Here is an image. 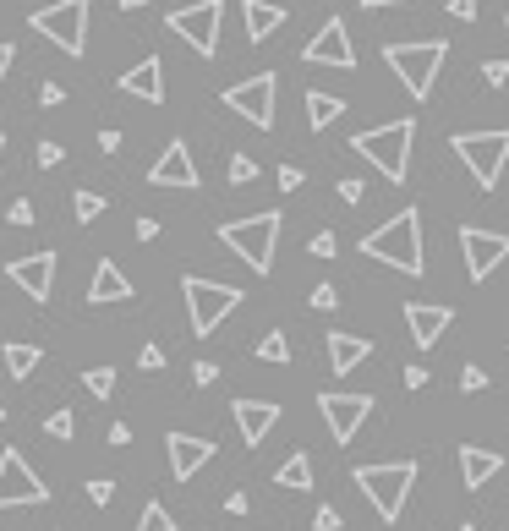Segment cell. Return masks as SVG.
Instances as JSON below:
<instances>
[{
  "label": "cell",
  "instance_id": "obj_34",
  "mask_svg": "<svg viewBox=\"0 0 509 531\" xmlns=\"http://www.w3.org/2000/svg\"><path fill=\"white\" fill-rule=\"evenodd\" d=\"M307 247H312V258H334V252H340V241H334V230H318Z\"/></svg>",
  "mask_w": 509,
  "mask_h": 531
},
{
  "label": "cell",
  "instance_id": "obj_46",
  "mask_svg": "<svg viewBox=\"0 0 509 531\" xmlns=\"http://www.w3.org/2000/svg\"><path fill=\"white\" fill-rule=\"evenodd\" d=\"M449 17L471 22V17H477V0H449Z\"/></svg>",
  "mask_w": 509,
  "mask_h": 531
},
{
  "label": "cell",
  "instance_id": "obj_45",
  "mask_svg": "<svg viewBox=\"0 0 509 531\" xmlns=\"http://www.w3.org/2000/svg\"><path fill=\"white\" fill-rule=\"evenodd\" d=\"M61 99H66V88H61V83H44V88H39V105H44V110H55Z\"/></svg>",
  "mask_w": 509,
  "mask_h": 531
},
{
  "label": "cell",
  "instance_id": "obj_42",
  "mask_svg": "<svg viewBox=\"0 0 509 531\" xmlns=\"http://www.w3.org/2000/svg\"><path fill=\"white\" fill-rule=\"evenodd\" d=\"M312 531H340V510H329V504H323V510L312 515Z\"/></svg>",
  "mask_w": 509,
  "mask_h": 531
},
{
  "label": "cell",
  "instance_id": "obj_31",
  "mask_svg": "<svg viewBox=\"0 0 509 531\" xmlns=\"http://www.w3.org/2000/svg\"><path fill=\"white\" fill-rule=\"evenodd\" d=\"M104 209H110V203H104V192H88V187H83V192L72 198V214L83 219V225H88V219H99Z\"/></svg>",
  "mask_w": 509,
  "mask_h": 531
},
{
  "label": "cell",
  "instance_id": "obj_36",
  "mask_svg": "<svg viewBox=\"0 0 509 531\" xmlns=\"http://www.w3.org/2000/svg\"><path fill=\"white\" fill-rule=\"evenodd\" d=\"M334 192H340V203H351V209H356V203L367 198V187H362V181H356V176H345V181H340V187H334Z\"/></svg>",
  "mask_w": 509,
  "mask_h": 531
},
{
  "label": "cell",
  "instance_id": "obj_50",
  "mask_svg": "<svg viewBox=\"0 0 509 531\" xmlns=\"http://www.w3.org/2000/svg\"><path fill=\"white\" fill-rule=\"evenodd\" d=\"M159 236V219H137V241H154Z\"/></svg>",
  "mask_w": 509,
  "mask_h": 531
},
{
  "label": "cell",
  "instance_id": "obj_52",
  "mask_svg": "<svg viewBox=\"0 0 509 531\" xmlns=\"http://www.w3.org/2000/svg\"><path fill=\"white\" fill-rule=\"evenodd\" d=\"M247 504H252L247 493H230V499H225V510H230V515H247Z\"/></svg>",
  "mask_w": 509,
  "mask_h": 531
},
{
  "label": "cell",
  "instance_id": "obj_56",
  "mask_svg": "<svg viewBox=\"0 0 509 531\" xmlns=\"http://www.w3.org/2000/svg\"><path fill=\"white\" fill-rule=\"evenodd\" d=\"M0 159H6V137H0Z\"/></svg>",
  "mask_w": 509,
  "mask_h": 531
},
{
  "label": "cell",
  "instance_id": "obj_19",
  "mask_svg": "<svg viewBox=\"0 0 509 531\" xmlns=\"http://www.w3.org/2000/svg\"><path fill=\"white\" fill-rule=\"evenodd\" d=\"M406 323H411V340L422 345V351H433L438 334L455 323V307H433V302H411L406 307Z\"/></svg>",
  "mask_w": 509,
  "mask_h": 531
},
{
  "label": "cell",
  "instance_id": "obj_20",
  "mask_svg": "<svg viewBox=\"0 0 509 531\" xmlns=\"http://www.w3.org/2000/svg\"><path fill=\"white\" fill-rule=\"evenodd\" d=\"M236 427H241V438H247L252 449L263 444V438L274 433V422H280V406H274V400H236Z\"/></svg>",
  "mask_w": 509,
  "mask_h": 531
},
{
  "label": "cell",
  "instance_id": "obj_53",
  "mask_svg": "<svg viewBox=\"0 0 509 531\" xmlns=\"http://www.w3.org/2000/svg\"><path fill=\"white\" fill-rule=\"evenodd\" d=\"M427 384V367H406V389H422Z\"/></svg>",
  "mask_w": 509,
  "mask_h": 531
},
{
  "label": "cell",
  "instance_id": "obj_58",
  "mask_svg": "<svg viewBox=\"0 0 509 531\" xmlns=\"http://www.w3.org/2000/svg\"><path fill=\"white\" fill-rule=\"evenodd\" d=\"M0 422H6V406H0Z\"/></svg>",
  "mask_w": 509,
  "mask_h": 531
},
{
  "label": "cell",
  "instance_id": "obj_7",
  "mask_svg": "<svg viewBox=\"0 0 509 531\" xmlns=\"http://www.w3.org/2000/svg\"><path fill=\"white\" fill-rule=\"evenodd\" d=\"M181 296H187V318H192V334H214L219 323L241 307V291L225 280H203V274H187L181 280Z\"/></svg>",
  "mask_w": 509,
  "mask_h": 531
},
{
  "label": "cell",
  "instance_id": "obj_25",
  "mask_svg": "<svg viewBox=\"0 0 509 531\" xmlns=\"http://www.w3.org/2000/svg\"><path fill=\"white\" fill-rule=\"evenodd\" d=\"M345 115V99L329 94V88H307V126L312 132H323V126H334Z\"/></svg>",
  "mask_w": 509,
  "mask_h": 531
},
{
  "label": "cell",
  "instance_id": "obj_26",
  "mask_svg": "<svg viewBox=\"0 0 509 531\" xmlns=\"http://www.w3.org/2000/svg\"><path fill=\"white\" fill-rule=\"evenodd\" d=\"M0 362H6V373H11V378H33V367L44 362V351H39V345L11 340V345H0Z\"/></svg>",
  "mask_w": 509,
  "mask_h": 531
},
{
  "label": "cell",
  "instance_id": "obj_27",
  "mask_svg": "<svg viewBox=\"0 0 509 531\" xmlns=\"http://www.w3.org/2000/svg\"><path fill=\"white\" fill-rule=\"evenodd\" d=\"M274 482H280V488H291V493H307L312 488V460L307 455H291L280 471H274Z\"/></svg>",
  "mask_w": 509,
  "mask_h": 531
},
{
  "label": "cell",
  "instance_id": "obj_23",
  "mask_svg": "<svg viewBox=\"0 0 509 531\" xmlns=\"http://www.w3.org/2000/svg\"><path fill=\"white\" fill-rule=\"evenodd\" d=\"M367 356H373V340H362V334H345V329L329 334V367H334V373H351V367L367 362Z\"/></svg>",
  "mask_w": 509,
  "mask_h": 531
},
{
  "label": "cell",
  "instance_id": "obj_15",
  "mask_svg": "<svg viewBox=\"0 0 509 531\" xmlns=\"http://www.w3.org/2000/svg\"><path fill=\"white\" fill-rule=\"evenodd\" d=\"M148 181H154V187L192 192L203 176H198V159H192V148L176 137V143H165V148H159V159H154V170H148Z\"/></svg>",
  "mask_w": 509,
  "mask_h": 531
},
{
  "label": "cell",
  "instance_id": "obj_51",
  "mask_svg": "<svg viewBox=\"0 0 509 531\" xmlns=\"http://www.w3.org/2000/svg\"><path fill=\"white\" fill-rule=\"evenodd\" d=\"M110 444H115V449H121V444H132V427H126V422H115V427H110Z\"/></svg>",
  "mask_w": 509,
  "mask_h": 531
},
{
  "label": "cell",
  "instance_id": "obj_47",
  "mask_svg": "<svg viewBox=\"0 0 509 531\" xmlns=\"http://www.w3.org/2000/svg\"><path fill=\"white\" fill-rule=\"evenodd\" d=\"M280 187L296 192V187H302V170H296V165H280Z\"/></svg>",
  "mask_w": 509,
  "mask_h": 531
},
{
  "label": "cell",
  "instance_id": "obj_10",
  "mask_svg": "<svg viewBox=\"0 0 509 531\" xmlns=\"http://www.w3.org/2000/svg\"><path fill=\"white\" fill-rule=\"evenodd\" d=\"M219 17H225V6H219V0H192V6L170 11L165 28L176 33V39H187L198 55H219Z\"/></svg>",
  "mask_w": 509,
  "mask_h": 531
},
{
  "label": "cell",
  "instance_id": "obj_29",
  "mask_svg": "<svg viewBox=\"0 0 509 531\" xmlns=\"http://www.w3.org/2000/svg\"><path fill=\"white\" fill-rule=\"evenodd\" d=\"M83 384H88V395H94V400H110L115 395V367H88Z\"/></svg>",
  "mask_w": 509,
  "mask_h": 531
},
{
  "label": "cell",
  "instance_id": "obj_28",
  "mask_svg": "<svg viewBox=\"0 0 509 531\" xmlns=\"http://www.w3.org/2000/svg\"><path fill=\"white\" fill-rule=\"evenodd\" d=\"M258 356H263V362H274V367L291 362V340H285V329H269V334H263V340H258Z\"/></svg>",
  "mask_w": 509,
  "mask_h": 531
},
{
  "label": "cell",
  "instance_id": "obj_12",
  "mask_svg": "<svg viewBox=\"0 0 509 531\" xmlns=\"http://www.w3.org/2000/svg\"><path fill=\"white\" fill-rule=\"evenodd\" d=\"M460 252H466V274L471 280H493L499 263L509 258V236L504 230H482V225H460Z\"/></svg>",
  "mask_w": 509,
  "mask_h": 531
},
{
  "label": "cell",
  "instance_id": "obj_37",
  "mask_svg": "<svg viewBox=\"0 0 509 531\" xmlns=\"http://www.w3.org/2000/svg\"><path fill=\"white\" fill-rule=\"evenodd\" d=\"M137 367H143V373H159V367H165V351H159V345H143V351H137Z\"/></svg>",
  "mask_w": 509,
  "mask_h": 531
},
{
  "label": "cell",
  "instance_id": "obj_13",
  "mask_svg": "<svg viewBox=\"0 0 509 531\" xmlns=\"http://www.w3.org/2000/svg\"><path fill=\"white\" fill-rule=\"evenodd\" d=\"M302 61H307V66H334V72H351V66H356V44H351V28H345L340 17H329V22H323V28H318V39H307Z\"/></svg>",
  "mask_w": 509,
  "mask_h": 531
},
{
  "label": "cell",
  "instance_id": "obj_18",
  "mask_svg": "<svg viewBox=\"0 0 509 531\" xmlns=\"http://www.w3.org/2000/svg\"><path fill=\"white\" fill-rule=\"evenodd\" d=\"M121 94L143 99V105H159V99H165V61H159V55H143L132 72H121Z\"/></svg>",
  "mask_w": 509,
  "mask_h": 531
},
{
  "label": "cell",
  "instance_id": "obj_54",
  "mask_svg": "<svg viewBox=\"0 0 509 531\" xmlns=\"http://www.w3.org/2000/svg\"><path fill=\"white\" fill-rule=\"evenodd\" d=\"M378 6H406V0H362V11H378Z\"/></svg>",
  "mask_w": 509,
  "mask_h": 531
},
{
  "label": "cell",
  "instance_id": "obj_11",
  "mask_svg": "<svg viewBox=\"0 0 509 531\" xmlns=\"http://www.w3.org/2000/svg\"><path fill=\"white\" fill-rule=\"evenodd\" d=\"M17 504H50V482L22 460V449H0V510Z\"/></svg>",
  "mask_w": 509,
  "mask_h": 531
},
{
  "label": "cell",
  "instance_id": "obj_2",
  "mask_svg": "<svg viewBox=\"0 0 509 531\" xmlns=\"http://www.w3.org/2000/svg\"><path fill=\"white\" fill-rule=\"evenodd\" d=\"M411 143H416V121H411V115H400V121H389V126H373V132H356L351 137V148L384 181H406L411 176Z\"/></svg>",
  "mask_w": 509,
  "mask_h": 531
},
{
  "label": "cell",
  "instance_id": "obj_30",
  "mask_svg": "<svg viewBox=\"0 0 509 531\" xmlns=\"http://www.w3.org/2000/svg\"><path fill=\"white\" fill-rule=\"evenodd\" d=\"M137 531H176V515L154 499V504H143V521H137Z\"/></svg>",
  "mask_w": 509,
  "mask_h": 531
},
{
  "label": "cell",
  "instance_id": "obj_14",
  "mask_svg": "<svg viewBox=\"0 0 509 531\" xmlns=\"http://www.w3.org/2000/svg\"><path fill=\"white\" fill-rule=\"evenodd\" d=\"M318 411L329 422L334 444H351L362 433V422L373 417V395H318Z\"/></svg>",
  "mask_w": 509,
  "mask_h": 531
},
{
  "label": "cell",
  "instance_id": "obj_8",
  "mask_svg": "<svg viewBox=\"0 0 509 531\" xmlns=\"http://www.w3.org/2000/svg\"><path fill=\"white\" fill-rule=\"evenodd\" d=\"M33 33H44L50 44H61L66 55L88 50V0H55V6H39L28 17Z\"/></svg>",
  "mask_w": 509,
  "mask_h": 531
},
{
  "label": "cell",
  "instance_id": "obj_38",
  "mask_svg": "<svg viewBox=\"0 0 509 531\" xmlns=\"http://www.w3.org/2000/svg\"><path fill=\"white\" fill-rule=\"evenodd\" d=\"M482 77H488V88H504L509 83V61H482Z\"/></svg>",
  "mask_w": 509,
  "mask_h": 531
},
{
  "label": "cell",
  "instance_id": "obj_22",
  "mask_svg": "<svg viewBox=\"0 0 509 531\" xmlns=\"http://www.w3.org/2000/svg\"><path fill=\"white\" fill-rule=\"evenodd\" d=\"M241 17H247V39H252V44H263L269 33H280V28H285V17H291V11L274 6V0H247V6H241Z\"/></svg>",
  "mask_w": 509,
  "mask_h": 531
},
{
  "label": "cell",
  "instance_id": "obj_44",
  "mask_svg": "<svg viewBox=\"0 0 509 531\" xmlns=\"http://www.w3.org/2000/svg\"><path fill=\"white\" fill-rule=\"evenodd\" d=\"M214 378H219V367H214V362H192V384H198V389H208Z\"/></svg>",
  "mask_w": 509,
  "mask_h": 531
},
{
  "label": "cell",
  "instance_id": "obj_3",
  "mask_svg": "<svg viewBox=\"0 0 509 531\" xmlns=\"http://www.w3.org/2000/svg\"><path fill=\"white\" fill-rule=\"evenodd\" d=\"M280 209H263V214H247V219H225L219 225V241L247 263L252 274H269L274 269V247H280Z\"/></svg>",
  "mask_w": 509,
  "mask_h": 531
},
{
  "label": "cell",
  "instance_id": "obj_57",
  "mask_svg": "<svg viewBox=\"0 0 509 531\" xmlns=\"http://www.w3.org/2000/svg\"><path fill=\"white\" fill-rule=\"evenodd\" d=\"M460 531H477V526H471V521H466V526H460Z\"/></svg>",
  "mask_w": 509,
  "mask_h": 531
},
{
  "label": "cell",
  "instance_id": "obj_24",
  "mask_svg": "<svg viewBox=\"0 0 509 531\" xmlns=\"http://www.w3.org/2000/svg\"><path fill=\"white\" fill-rule=\"evenodd\" d=\"M499 471H504V455H493V449H482V444L460 449V477H466V488H482V482H493Z\"/></svg>",
  "mask_w": 509,
  "mask_h": 531
},
{
  "label": "cell",
  "instance_id": "obj_32",
  "mask_svg": "<svg viewBox=\"0 0 509 531\" xmlns=\"http://www.w3.org/2000/svg\"><path fill=\"white\" fill-rule=\"evenodd\" d=\"M44 433L61 438V444H66V438L77 433V417H72V411H50V417H44Z\"/></svg>",
  "mask_w": 509,
  "mask_h": 531
},
{
  "label": "cell",
  "instance_id": "obj_41",
  "mask_svg": "<svg viewBox=\"0 0 509 531\" xmlns=\"http://www.w3.org/2000/svg\"><path fill=\"white\" fill-rule=\"evenodd\" d=\"M460 389H466V395H477V389H488V373H482V367H466V373H460Z\"/></svg>",
  "mask_w": 509,
  "mask_h": 531
},
{
  "label": "cell",
  "instance_id": "obj_59",
  "mask_svg": "<svg viewBox=\"0 0 509 531\" xmlns=\"http://www.w3.org/2000/svg\"><path fill=\"white\" fill-rule=\"evenodd\" d=\"M504 22H509V11H504Z\"/></svg>",
  "mask_w": 509,
  "mask_h": 531
},
{
  "label": "cell",
  "instance_id": "obj_5",
  "mask_svg": "<svg viewBox=\"0 0 509 531\" xmlns=\"http://www.w3.org/2000/svg\"><path fill=\"white\" fill-rule=\"evenodd\" d=\"M384 61L389 72L406 83L411 99H427L438 83V72H444L449 61V39H416V44H384Z\"/></svg>",
  "mask_w": 509,
  "mask_h": 531
},
{
  "label": "cell",
  "instance_id": "obj_48",
  "mask_svg": "<svg viewBox=\"0 0 509 531\" xmlns=\"http://www.w3.org/2000/svg\"><path fill=\"white\" fill-rule=\"evenodd\" d=\"M99 148H104V154H115V148H121V132H115V126H104V132H99Z\"/></svg>",
  "mask_w": 509,
  "mask_h": 531
},
{
  "label": "cell",
  "instance_id": "obj_17",
  "mask_svg": "<svg viewBox=\"0 0 509 531\" xmlns=\"http://www.w3.org/2000/svg\"><path fill=\"white\" fill-rule=\"evenodd\" d=\"M165 455H170V471H176V482H192L198 471L214 460V444L198 433H170L165 438Z\"/></svg>",
  "mask_w": 509,
  "mask_h": 531
},
{
  "label": "cell",
  "instance_id": "obj_4",
  "mask_svg": "<svg viewBox=\"0 0 509 531\" xmlns=\"http://www.w3.org/2000/svg\"><path fill=\"white\" fill-rule=\"evenodd\" d=\"M351 482L367 493V504L378 510V521H400L411 488H416V460H378V466H356Z\"/></svg>",
  "mask_w": 509,
  "mask_h": 531
},
{
  "label": "cell",
  "instance_id": "obj_35",
  "mask_svg": "<svg viewBox=\"0 0 509 531\" xmlns=\"http://www.w3.org/2000/svg\"><path fill=\"white\" fill-rule=\"evenodd\" d=\"M61 159H66V148L44 137V143H39V170H55V165H61Z\"/></svg>",
  "mask_w": 509,
  "mask_h": 531
},
{
  "label": "cell",
  "instance_id": "obj_6",
  "mask_svg": "<svg viewBox=\"0 0 509 531\" xmlns=\"http://www.w3.org/2000/svg\"><path fill=\"white\" fill-rule=\"evenodd\" d=\"M449 148L460 154V165L471 170L482 192H493L504 181V165H509V126H493V132H455Z\"/></svg>",
  "mask_w": 509,
  "mask_h": 531
},
{
  "label": "cell",
  "instance_id": "obj_55",
  "mask_svg": "<svg viewBox=\"0 0 509 531\" xmlns=\"http://www.w3.org/2000/svg\"><path fill=\"white\" fill-rule=\"evenodd\" d=\"M121 6H126V11H137V6H148V0H121Z\"/></svg>",
  "mask_w": 509,
  "mask_h": 531
},
{
  "label": "cell",
  "instance_id": "obj_1",
  "mask_svg": "<svg viewBox=\"0 0 509 531\" xmlns=\"http://www.w3.org/2000/svg\"><path fill=\"white\" fill-rule=\"evenodd\" d=\"M362 252L367 258H378V263H389V269H400V274H422L427 269V252H422V214L416 209H400V214H389L384 225L373 230V236H362Z\"/></svg>",
  "mask_w": 509,
  "mask_h": 531
},
{
  "label": "cell",
  "instance_id": "obj_21",
  "mask_svg": "<svg viewBox=\"0 0 509 531\" xmlns=\"http://www.w3.org/2000/svg\"><path fill=\"white\" fill-rule=\"evenodd\" d=\"M110 302H132V280L110 258H99L94 280H88V307H110Z\"/></svg>",
  "mask_w": 509,
  "mask_h": 531
},
{
  "label": "cell",
  "instance_id": "obj_16",
  "mask_svg": "<svg viewBox=\"0 0 509 531\" xmlns=\"http://www.w3.org/2000/svg\"><path fill=\"white\" fill-rule=\"evenodd\" d=\"M6 280H17V291L28 296V302H50V291H55V252L11 258L6 263Z\"/></svg>",
  "mask_w": 509,
  "mask_h": 531
},
{
  "label": "cell",
  "instance_id": "obj_33",
  "mask_svg": "<svg viewBox=\"0 0 509 531\" xmlns=\"http://www.w3.org/2000/svg\"><path fill=\"white\" fill-rule=\"evenodd\" d=\"M252 176H258V165H252L247 154H230V187H247Z\"/></svg>",
  "mask_w": 509,
  "mask_h": 531
},
{
  "label": "cell",
  "instance_id": "obj_9",
  "mask_svg": "<svg viewBox=\"0 0 509 531\" xmlns=\"http://www.w3.org/2000/svg\"><path fill=\"white\" fill-rule=\"evenodd\" d=\"M274 94H280V77L258 72V77H247V83L225 88V94H219V105H230L247 126H258V132H269V126H274Z\"/></svg>",
  "mask_w": 509,
  "mask_h": 531
},
{
  "label": "cell",
  "instance_id": "obj_40",
  "mask_svg": "<svg viewBox=\"0 0 509 531\" xmlns=\"http://www.w3.org/2000/svg\"><path fill=\"white\" fill-rule=\"evenodd\" d=\"M334 302H340L334 285H318V291H312V307H318V313H334Z\"/></svg>",
  "mask_w": 509,
  "mask_h": 531
},
{
  "label": "cell",
  "instance_id": "obj_39",
  "mask_svg": "<svg viewBox=\"0 0 509 531\" xmlns=\"http://www.w3.org/2000/svg\"><path fill=\"white\" fill-rule=\"evenodd\" d=\"M88 499H94V504H110V499H115V482H110V477H94V482H88Z\"/></svg>",
  "mask_w": 509,
  "mask_h": 531
},
{
  "label": "cell",
  "instance_id": "obj_49",
  "mask_svg": "<svg viewBox=\"0 0 509 531\" xmlns=\"http://www.w3.org/2000/svg\"><path fill=\"white\" fill-rule=\"evenodd\" d=\"M11 61H17V44H0V83H6V72H11Z\"/></svg>",
  "mask_w": 509,
  "mask_h": 531
},
{
  "label": "cell",
  "instance_id": "obj_43",
  "mask_svg": "<svg viewBox=\"0 0 509 531\" xmlns=\"http://www.w3.org/2000/svg\"><path fill=\"white\" fill-rule=\"evenodd\" d=\"M6 219H11V225H33V203H28V198H17V203L6 209Z\"/></svg>",
  "mask_w": 509,
  "mask_h": 531
}]
</instances>
